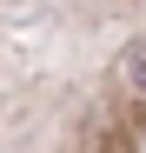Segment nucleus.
Listing matches in <instances>:
<instances>
[{"instance_id": "1", "label": "nucleus", "mask_w": 146, "mask_h": 153, "mask_svg": "<svg viewBox=\"0 0 146 153\" xmlns=\"http://www.w3.org/2000/svg\"><path fill=\"white\" fill-rule=\"evenodd\" d=\"M126 87H133V93H146V40L126 53Z\"/></svg>"}]
</instances>
